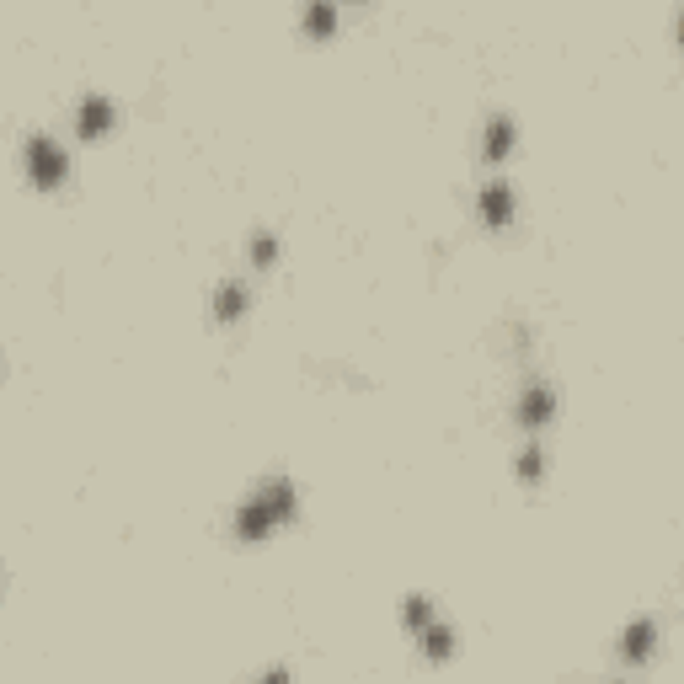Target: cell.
Wrapping results in <instances>:
<instances>
[{"mask_svg": "<svg viewBox=\"0 0 684 684\" xmlns=\"http://www.w3.org/2000/svg\"><path fill=\"white\" fill-rule=\"evenodd\" d=\"M246 305H252V294H246V284H220V294H214V321H241Z\"/></svg>", "mask_w": 684, "mask_h": 684, "instance_id": "52a82bcc", "label": "cell"}, {"mask_svg": "<svg viewBox=\"0 0 684 684\" xmlns=\"http://www.w3.org/2000/svg\"><path fill=\"white\" fill-rule=\"evenodd\" d=\"M417 647H423L428 658H449V652H455V631L439 626V620H428V626L417 631Z\"/></svg>", "mask_w": 684, "mask_h": 684, "instance_id": "9c48e42d", "label": "cell"}, {"mask_svg": "<svg viewBox=\"0 0 684 684\" xmlns=\"http://www.w3.org/2000/svg\"><path fill=\"white\" fill-rule=\"evenodd\" d=\"M294 513H300V492H294V481L289 476H268L236 508V535L241 540H262L268 530H278V524H289Z\"/></svg>", "mask_w": 684, "mask_h": 684, "instance_id": "6da1fadb", "label": "cell"}, {"mask_svg": "<svg viewBox=\"0 0 684 684\" xmlns=\"http://www.w3.org/2000/svg\"><path fill=\"white\" fill-rule=\"evenodd\" d=\"M257 684H289V668H268V674H262Z\"/></svg>", "mask_w": 684, "mask_h": 684, "instance_id": "5bb4252c", "label": "cell"}, {"mask_svg": "<svg viewBox=\"0 0 684 684\" xmlns=\"http://www.w3.org/2000/svg\"><path fill=\"white\" fill-rule=\"evenodd\" d=\"M652 642H658V626H652V620H631L626 647H620V652H626L631 663H642V658H652Z\"/></svg>", "mask_w": 684, "mask_h": 684, "instance_id": "ba28073f", "label": "cell"}, {"mask_svg": "<svg viewBox=\"0 0 684 684\" xmlns=\"http://www.w3.org/2000/svg\"><path fill=\"white\" fill-rule=\"evenodd\" d=\"M401 615H407V626H412V631H423L428 620H433V604H428L423 594H407V604H401Z\"/></svg>", "mask_w": 684, "mask_h": 684, "instance_id": "8fae6325", "label": "cell"}, {"mask_svg": "<svg viewBox=\"0 0 684 684\" xmlns=\"http://www.w3.org/2000/svg\"><path fill=\"white\" fill-rule=\"evenodd\" d=\"M481 220L487 225H508L513 220V182L508 177H492L481 188Z\"/></svg>", "mask_w": 684, "mask_h": 684, "instance_id": "277c9868", "label": "cell"}, {"mask_svg": "<svg viewBox=\"0 0 684 684\" xmlns=\"http://www.w3.org/2000/svg\"><path fill=\"white\" fill-rule=\"evenodd\" d=\"M246 252H252V262H257V268H273V257H278V241L268 236V230H257V236H252V246H246Z\"/></svg>", "mask_w": 684, "mask_h": 684, "instance_id": "7c38bea8", "label": "cell"}, {"mask_svg": "<svg viewBox=\"0 0 684 684\" xmlns=\"http://www.w3.org/2000/svg\"><path fill=\"white\" fill-rule=\"evenodd\" d=\"M337 22V11L332 6H316V11H305V27H332Z\"/></svg>", "mask_w": 684, "mask_h": 684, "instance_id": "4fadbf2b", "label": "cell"}, {"mask_svg": "<svg viewBox=\"0 0 684 684\" xmlns=\"http://www.w3.org/2000/svg\"><path fill=\"white\" fill-rule=\"evenodd\" d=\"M0 369H6V359H0Z\"/></svg>", "mask_w": 684, "mask_h": 684, "instance_id": "9a60e30c", "label": "cell"}, {"mask_svg": "<svg viewBox=\"0 0 684 684\" xmlns=\"http://www.w3.org/2000/svg\"><path fill=\"white\" fill-rule=\"evenodd\" d=\"M75 129H81L86 139L107 134V129H113V102L97 97V91H91V97H81V107H75Z\"/></svg>", "mask_w": 684, "mask_h": 684, "instance_id": "5b68a950", "label": "cell"}, {"mask_svg": "<svg viewBox=\"0 0 684 684\" xmlns=\"http://www.w3.org/2000/svg\"><path fill=\"white\" fill-rule=\"evenodd\" d=\"M22 161H27V177H33L38 188H59V182H65V171H70L65 150H59L49 134H33V139H27Z\"/></svg>", "mask_w": 684, "mask_h": 684, "instance_id": "7a4b0ae2", "label": "cell"}, {"mask_svg": "<svg viewBox=\"0 0 684 684\" xmlns=\"http://www.w3.org/2000/svg\"><path fill=\"white\" fill-rule=\"evenodd\" d=\"M556 417V385H546V380H535L530 391L519 396V428H530V433H540Z\"/></svg>", "mask_w": 684, "mask_h": 684, "instance_id": "3957f363", "label": "cell"}, {"mask_svg": "<svg viewBox=\"0 0 684 684\" xmlns=\"http://www.w3.org/2000/svg\"><path fill=\"white\" fill-rule=\"evenodd\" d=\"M540 471H546V449H540V439H530L519 455V481H540Z\"/></svg>", "mask_w": 684, "mask_h": 684, "instance_id": "30bf717a", "label": "cell"}, {"mask_svg": "<svg viewBox=\"0 0 684 684\" xmlns=\"http://www.w3.org/2000/svg\"><path fill=\"white\" fill-rule=\"evenodd\" d=\"M513 150V118L508 113H492L487 118V139H481V155H487V166H503Z\"/></svg>", "mask_w": 684, "mask_h": 684, "instance_id": "8992f818", "label": "cell"}]
</instances>
